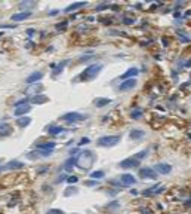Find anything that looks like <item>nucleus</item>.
Returning a JSON list of instances; mask_svg holds the SVG:
<instances>
[{"mask_svg":"<svg viewBox=\"0 0 191 214\" xmlns=\"http://www.w3.org/2000/svg\"><path fill=\"white\" fill-rule=\"evenodd\" d=\"M93 162H95V156H93V153L90 152V150H83V152L76 158L77 168L83 169V171H88V169L93 165Z\"/></svg>","mask_w":191,"mask_h":214,"instance_id":"f257e3e1","label":"nucleus"},{"mask_svg":"<svg viewBox=\"0 0 191 214\" xmlns=\"http://www.w3.org/2000/svg\"><path fill=\"white\" fill-rule=\"evenodd\" d=\"M120 140H122V135H104L101 138H98L96 144L101 147H113L118 144Z\"/></svg>","mask_w":191,"mask_h":214,"instance_id":"f03ea898","label":"nucleus"},{"mask_svg":"<svg viewBox=\"0 0 191 214\" xmlns=\"http://www.w3.org/2000/svg\"><path fill=\"white\" fill-rule=\"evenodd\" d=\"M101 68H102L101 64H92V66H89V67L86 68L83 73L80 74V79H82V80H86V79H90V78H95L96 73H98Z\"/></svg>","mask_w":191,"mask_h":214,"instance_id":"7ed1b4c3","label":"nucleus"},{"mask_svg":"<svg viewBox=\"0 0 191 214\" xmlns=\"http://www.w3.org/2000/svg\"><path fill=\"white\" fill-rule=\"evenodd\" d=\"M88 118L86 115H82V113H77V112H70V113H65L62 116V120H67V122H80V120H84Z\"/></svg>","mask_w":191,"mask_h":214,"instance_id":"20e7f679","label":"nucleus"},{"mask_svg":"<svg viewBox=\"0 0 191 214\" xmlns=\"http://www.w3.org/2000/svg\"><path fill=\"white\" fill-rule=\"evenodd\" d=\"M118 167L123 169H128V168H138L139 167V161L135 158V156H132V158H128L122 161V162L118 163Z\"/></svg>","mask_w":191,"mask_h":214,"instance_id":"39448f33","label":"nucleus"},{"mask_svg":"<svg viewBox=\"0 0 191 214\" xmlns=\"http://www.w3.org/2000/svg\"><path fill=\"white\" fill-rule=\"evenodd\" d=\"M157 175L158 174L154 171V168H148V167H145V168L139 169V177L141 179H151V180H156Z\"/></svg>","mask_w":191,"mask_h":214,"instance_id":"423d86ee","label":"nucleus"},{"mask_svg":"<svg viewBox=\"0 0 191 214\" xmlns=\"http://www.w3.org/2000/svg\"><path fill=\"white\" fill-rule=\"evenodd\" d=\"M19 168H24V163L19 162V161H11V162L5 163L0 171H9V169H19Z\"/></svg>","mask_w":191,"mask_h":214,"instance_id":"0eeeda50","label":"nucleus"},{"mask_svg":"<svg viewBox=\"0 0 191 214\" xmlns=\"http://www.w3.org/2000/svg\"><path fill=\"white\" fill-rule=\"evenodd\" d=\"M43 91V85L40 83H36V85H30L27 89H25V94L27 95H39V92H42Z\"/></svg>","mask_w":191,"mask_h":214,"instance_id":"6e6552de","label":"nucleus"},{"mask_svg":"<svg viewBox=\"0 0 191 214\" xmlns=\"http://www.w3.org/2000/svg\"><path fill=\"white\" fill-rule=\"evenodd\" d=\"M154 171L157 173V174H169L170 171H172V167L169 165V163H157L156 167H154Z\"/></svg>","mask_w":191,"mask_h":214,"instance_id":"1a4fd4ad","label":"nucleus"},{"mask_svg":"<svg viewBox=\"0 0 191 214\" xmlns=\"http://www.w3.org/2000/svg\"><path fill=\"white\" fill-rule=\"evenodd\" d=\"M56 146V143L53 141H43V143H37L36 147L39 149V150H53Z\"/></svg>","mask_w":191,"mask_h":214,"instance_id":"9d476101","label":"nucleus"},{"mask_svg":"<svg viewBox=\"0 0 191 214\" xmlns=\"http://www.w3.org/2000/svg\"><path fill=\"white\" fill-rule=\"evenodd\" d=\"M13 132L11 124H0V137H8Z\"/></svg>","mask_w":191,"mask_h":214,"instance_id":"9b49d317","label":"nucleus"},{"mask_svg":"<svg viewBox=\"0 0 191 214\" xmlns=\"http://www.w3.org/2000/svg\"><path fill=\"white\" fill-rule=\"evenodd\" d=\"M120 180L124 186H130V185H136V179L132 174H123L120 177Z\"/></svg>","mask_w":191,"mask_h":214,"instance_id":"f8f14e48","label":"nucleus"},{"mask_svg":"<svg viewBox=\"0 0 191 214\" xmlns=\"http://www.w3.org/2000/svg\"><path fill=\"white\" fill-rule=\"evenodd\" d=\"M135 86H136V80L135 79H128V80H124L123 83L118 86V89H120V91H128V89L135 88Z\"/></svg>","mask_w":191,"mask_h":214,"instance_id":"ddd939ff","label":"nucleus"},{"mask_svg":"<svg viewBox=\"0 0 191 214\" xmlns=\"http://www.w3.org/2000/svg\"><path fill=\"white\" fill-rule=\"evenodd\" d=\"M30 17H31V11H24V12L12 15V21H24V19H27Z\"/></svg>","mask_w":191,"mask_h":214,"instance_id":"4468645a","label":"nucleus"},{"mask_svg":"<svg viewBox=\"0 0 191 214\" xmlns=\"http://www.w3.org/2000/svg\"><path fill=\"white\" fill-rule=\"evenodd\" d=\"M28 112H31V107L28 106V104H25V106H21V107H17V109H15V116H21V118H23L24 115H27Z\"/></svg>","mask_w":191,"mask_h":214,"instance_id":"2eb2a0df","label":"nucleus"},{"mask_svg":"<svg viewBox=\"0 0 191 214\" xmlns=\"http://www.w3.org/2000/svg\"><path fill=\"white\" fill-rule=\"evenodd\" d=\"M42 78H43V73H40V72H36V73L30 74V76L27 78V83H36V82H39Z\"/></svg>","mask_w":191,"mask_h":214,"instance_id":"dca6fc26","label":"nucleus"},{"mask_svg":"<svg viewBox=\"0 0 191 214\" xmlns=\"http://www.w3.org/2000/svg\"><path fill=\"white\" fill-rule=\"evenodd\" d=\"M139 74V70L136 67H132V68H129L126 73H123L122 74V79H128V78H135V76H138Z\"/></svg>","mask_w":191,"mask_h":214,"instance_id":"f3484780","label":"nucleus"},{"mask_svg":"<svg viewBox=\"0 0 191 214\" xmlns=\"http://www.w3.org/2000/svg\"><path fill=\"white\" fill-rule=\"evenodd\" d=\"M48 101H49V98L46 95H36L31 98V103H33V104H45V103H48Z\"/></svg>","mask_w":191,"mask_h":214,"instance_id":"a211bd4d","label":"nucleus"},{"mask_svg":"<svg viewBox=\"0 0 191 214\" xmlns=\"http://www.w3.org/2000/svg\"><path fill=\"white\" fill-rule=\"evenodd\" d=\"M83 6H86V2H77V3H73V5L67 6L64 11H65V12H71V11H76V9H80V8H83Z\"/></svg>","mask_w":191,"mask_h":214,"instance_id":"6ab92c4d","label":"nucleus"},{"mask_svg":"<svg viewBox=\"0 0 191 214\" xmlns=\"http://www.w3.org/2000/svg\"><path fill=\"white\" fill-rule=\"evenodd\" d=\"M65 131V128H62V126H58V125H51L49 126V130H48V132L52 135H56V134H61V132H64Z\"/></svg>","mask_w":191,"mask_h":214,"instance_id":"aec40b11","label":"nucleus"},{"mask_svg":"<svg viewBox=\"0 0 191 214\" xmlns=\"http://www.w3.org/2000/svg\"><path fill=\"white\" fill-rule=\"evenodd\" d=\"M144 131L142 130H132L129 132V137L130 138H132V140H138V138H142V137H144Z\"/></svg>","mask_w":191,"mask_h":214,"instance_id":"412c9836","label":"nucleus"},{"mask_svg":"<svg viewBox=\"0 0 191 214\" xmlns=\"http://www.w3.org/2000/svg\"><path fill=\"white\" fill-rule=\"evenodd\" d=\"M17 124L21 126V128H25L28 125L31 124V118H28V116H23V118H19L17 120Z\"/></svg>","mask_w":191,"mask_h":214,"instance_id":"4be33fe9","label":"nucleus"},{"mask_svg":"<svg viewBox=\"0 0 191 214\" xmlns=\"http://www.w3.org/2000/svg\"><path fill=\"white\" fill-rule=\"evenodd\" d=\"M110 101H111L110 98H98V100H95V106H96V107L107 106V104H108Z\"/></svg>","mask_w":191,"mask_h":214,"instance_id":"5701e85b","label":"nucleus"},{"mask_svg":"<svg viewBox=\"0 0 191 214\" xmlns=\"http://www.w3.org/2000/svg\"><path fill=\"white\" fill-rule=\"evenodd\" d=\"M157 186H158V185H156V186H153V187H150V189L144 190V192H142V195H144V196H150V195H153V193H156V190H157Z\"/></svg>","mask_w":191,"mask_h":214,"instance_id":"b1692460","label":"nucleus"},{"mask_svg":"<svg viewBox=\"0 0 191 214\" xmlns=\"http://www.w3.org/2000/svg\"><path fill=\"white\" fill-rule=\"evenodd\" d=\"M90 177L95 179V180L102 179V177H104V171H92V173H90Z\"/></svg>","mask_w":191,"mask_h":214,"instance_id":"393cba45","label":"nucleus"},{"mask_svg":"<svg viewBox=\"0 0 191 214\" xmlns=\"http://www.w3.org/2000/svg\"><path fill=\"white\" fill-rule=\"evenodd\" d=\"M33 6H36L34 2H23V3H19V8H23V9H30Z\"/></svg>","mask_w":191,"mask_h":214,"instance_id":"a878e982","label":"nucleus"},{"mask_svg":"<svg viewBox=\"0 0 191 214\" xmlns=\"http://www.w3.org/2000/svg\"><path fill=\"white\" fill-rule=\"evenodd\" d=\"M65 64H67V61H62L61 64H58L53 73H55V74H59V73H61V72H62V70H64V67H65Z\"/></svg>","mask_w":191,"mask_h":214,"instance_id":"bb28decb","label":"nucleus"},{"mask_svg":"<svg viewBox=\"0 0 191 214\" xmlns=\"http://www.w3.org/2000/svg\"><path fill=\"white\" fill-rule=\"evenodd\" d=\"M76 163V158H71V159H68L67 162H65V169H71L73 168V165Z\"/></svg>","mask_w":191,"mask_h":214,"instance_id":"cd10ccee","label":"nucleus"},{"mask_svg":"<svg viewBox=\"0 0 191 214\" xmlns=\"http://www.w3.org/2000/svg\"><path fill=\"white\" fill-rule=\"evenodd\" d=\"M30 101V98H28V97H25V98H23V100H19V101L17 103V104H15V106L17 107H21V106H25V104H27V103Z\"/></svg>","mask_w":191,"mask_h":214,"instance_id":"c85d7f7f","label":"nucleus"},{"mask_svg":"<svg viewBox=\"0 0 191 214\" xmlns=\"http://www.w3.org/2000/svg\"><path fill=\"white\" fill-rule=\"evenodd\" d=\"M133 156H135V158L138 159V161H139V159H144V158L147 156V150H142V152L136 153V155H133Z\"/></svg>","mask_w":191,"mask_h":214,"instance_id":"c756f323","label":"nucleus"},{"mask_svg":"<svg viewBox=\"0 0 191 214\" xmlns=\"http://www.w3.org/2000/svg\"><path fill=\"white\" fill-rule=\"evenodd\" d=\"M67 181L70 183V185H74V183H77V181H79V179H77L76 175H70V177H67Z\"/></svg>","mask_w":191,"mask_h":214,"instance_id":"7c9ffc66","label":"nucleus"},{"mask_svg":"<svg viewBox=\"0 0 191 214\" xmlns=\"http://www.w3.org/2000/svg\"><path fill=\"white\" fill-rule=\"evenodd\" d=\"M76 192H77V189H76V187H68L64 195H65V196H68V195H71V193H76Z\"/></svg>","mask_w":191,"mask_h":214,"instance_id":"2f4dec72","label":"nucleus"},{"mask_svg":"<svg viewBox=\"0 0 191 214\" xmlns=\"http://www.w3.org/2000/svg\"><path fill=\"white\" fill-rule=\"evenodd\" d=\"M46 214H64L62 210H58V208H53V210H49Z\"/></svg>","mask_w":191,"mask_h":214,"instance_id":"473e14b6","label":"nucleus"},{"mask_svg":"<svg viewBox=\"0 0 191 214\" xmlns=\"http://www.w3.org/2000/svg\"><path fill=\"white\" fill-rule=\"evenodd\" d=\"M141 115H142V110H135V112H132V118H139Z\"/></svg>","mask_w":191,"mask_h":214,"instance_id":"72a5a7b5","label":"nucleus"},{"mask_svg":"<svg viewBox=\"0 0 191 214\" xmlns=\"http://www.w3.org/2000/svg\"><path fill=\"white\" fill-rule=\"evenodd\" d=\"M65 25H67V21H62L61 24H58V25H56V28H58V30H59V28H61V30H64V28H65Z\"/></svg>","mask_w":191,"mask_h":214,"instance_id":"f704fd0d","label":"nucleus"},{"mask_svg":"<svg viewBox=\"0 0 191 214\" xmlns=\"http://www.w3.org/2000/svg\"><path fill=\"white\" fill-rule=\"evenodd\" d=\"M84 185H86V186H93V185H98V181H86V183H84Z\"/></svg>","mask_w":191,"mask_h":214,"instance_id":"c9c22d12","label":"nucleus"},{"mask_svg":"<svg viewBox=\"0 0 191 214\" xmlns=\"http://www.w3.org/2000/svg\"><path fill=\"white\" fill-rule=\"evenodd\" d=\"M133 21H135L133 18H126V19H124V23H126V24H132Z\"/></svg>","mask_w":191,"mask_h":214,"instance_id":"e433bc0d","label":"nucleus"},{"mask_svg":"<svg viewBox=\"0 0 191 214\" xmlns=\"http://www.w3.org/2000/svg\"><path fill=\"white\" fill-rule=\"evenodd\" d=\"M17 25H6V24H3V25H0V28H15Z\"/></svg>","mask_w":191,"mask_h":214,"instance_id":"4c0bfd02","label":"nucleus"},{"mask_svg":"<svg viewBox=\"0 0 191 214\" xmlns=\"http://www.w3.org/2000/svg\"><path fill=\"white\" fill-rule=\"evenodd\" d=\"M86 143H89V138H82L80 140V144H86Z\"/></svg>","mask_w":191,"mask_h":214,"instance_id":"58836bf2","label":"nucleus"},{"mask_svg":"<svg viewBox=\"0 0 191 214\" xmlns=\"http://www.w3.org/2000/svg\"><path fill=\"white\" fill-rule=\"evenodd\" d=\"M141 213H142V214H151L150 211H148V210H145V208H144V210H141Z\"/></svg>","mask_w":191,"mask_h":214,"instance_id":"ea45409f","label":"nucleus"}]
</instances>
